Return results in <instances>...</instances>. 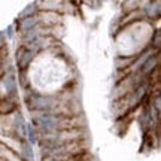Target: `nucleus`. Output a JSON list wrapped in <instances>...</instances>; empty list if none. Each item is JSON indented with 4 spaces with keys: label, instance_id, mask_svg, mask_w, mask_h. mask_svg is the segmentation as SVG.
<instances>
[{
    "label": "nucleus",
    "instance_id": "obj_1",
    "mask_svg": "<svg viewBox=\"0 0 161 161\" xmlns=\"http://www.w3.org/2000/svg\"><path fill=\"white\" fill-rule=\"evenodd\" d=\"M24 104L31 115L36 114H58L61 106V100L58 94H46L40 92L36 88H29L24 91Z\"/></svg>",
    "mask_w": 161,
    "mask_h": 161
},
{
    "label": "nucleus",
    "instance_id": "obj_2",
    "mask_svg": "<svg viewBox=\"0 0 161 161\" xmlns=\"http://www.w3.org/2000/svg\"><path fill=\"white\" fill-rule=\"evenodd\" d=\"M39 54L33 52L31 49L25 48L23 45H18L17 51H15V66L18 69V73H25L29 72V69L31 67L33 61L36 60Z\"/></svg>",
    "mask_w": 161,
    "mask_h": 161
},
{
    "label": "nucleus",
    "instance_id": "obj_3",
    "mask_svg": "<svg viewBox=\"0 0 161 161\" xmlns=\"http://www.w3.org/2000/svg\"><path fill=\"white\" fill-rule=\"evenodd\" d=\"M19 88L18 73H6L2 76V97L19 98Z\"/></svg>",
    "mask_w": 161,
    "mask_h": 161
},
{
    "label": "nucleus",
    "instance_id": "obj_4",
    "mask_svg": "<svg viewBox=\"0 0 161 161\" xmlns=\"http://www.w3.org/2000/svg\"><path fill=\"white\" fill-rule=\"evenodd\" d=\"M140 12H142V15H143L145 21H148V23L160 21L161 19V2L160 0H148V2H142Z\"/></svg>",
    "mask_w": 161,
    "mask_h": 161
},
{
    "label": "nucleus",
    "instance_id": "obj_5",
    "mask_svg": "<svg viewBox=\"0 0 161 161\" xmlns=\"http://www.w3.org/2000/svg\"><path fill=\"white\" fill-rule=\"evenodd\" d=\"M40 24L49 30H54L58 24H61V18L63 15L58 12H49V11H40L39 14Z\"/></svg>",
    "mask_w": 161,
    "mask_h": 161
},
{
    "label": "nucleus",
    "instance_id": "obj_6",
    "mask_svg": "<svg viewBox=\"0 0 161 161\" xmlns=\"http://www.w3.org/2000/svg\"><path fill=\"white\" fill-rule=\"evenodd\" d=\"M0 112L2 116H12L19 112V98L12 97H2L0 102Z\"/></svg>",
    "mask_w": 161,
    "mask_h": 161
},
{
    "label": "nucleus",
    "instance_id": "obj_7",
    "mask_svg": "<svg viewBox=\"0 0 161 161\" xmlns=\"http://www.w3.org/2000/svg\"><path fill=\"white\" fill-rule=\"evenodd\" d=\"M40 14V6H39V2H31L29 5L24 8L23 11L18 14L17 18H30V17H36V15H39Z\"/></svg>",
    "mask_w": 161,
    "mask_h": 161
},
{
    "label": "nucleus",
    "instance_id": "obj_8",
    "mask_svg": "<svg viewBox=\"0 0 161 161\" xmlns=\"http://www.w3.org/2000/svg\"><path fill=\"white\" fill-rule=\"evenodd\" d=\"M35 146L30 145L27 140L21 142V149H19V155L23 158V161H35Z\"/></svg>",
    "mask_w": 161,
    "mask_h": 161
},
{
    "label": "nucleus",
    "instance_id": "obj_9",
    "mask_svg": "<svg viewBox=\"0 0 161 161\" xmlns=\"http://www.w3.org/2000/svg\"><path fill=\"white\" fill-rule=\"evenodd\" d=\"M27 142L33 146H37L40 142V134L36 130V127L29 121V127H27Z\"/></svg>",
    "mask_w": 161,
    "mask_h": 161
},
{
    "label": "nucleus",
    "instance_id": "obj_10",
    "mask_svg": "<svg viewBox=\"0 0 161 161\" xmlns=\"http://www.w3.org/2000/svg\"><path fill=\"white\" fill-rule=\"evenodd\" d=\"M149 46L152 49H155V51H161V27L154 29L149 40Z\"/></svg>",
    "mask_w": 161,
    "mask_h": 161
},
{
    "label": "nucleus",
    "instance_id": "obj_11",
    "mask_svg": "<svg viewBox=\"0 0 161 161\" xmlns=\"http://www.w3.org/2000/svg\"><path fill=\"white\" fill-rule=\"evenodd\" d=\"M149 103L155 108V110L158 112V115H160V118H161V96L158 94V91H157V90H154V91H152V94H151Z\"/></svg>",
    "mask_w": 161,
    "mask_h": 161
},
{
    "label": "nucleus",
    "instance_id": "obj_12",
    "mask_svg": "<svg viewBox=\"0 0 161 161\" xmlns=\"http://www.w3.org/2000/svg\"><path fill=\"white\" fill-rule=\"evenodd\" d=\"M2 35L6 37V40H14V37L18 35L17 31V27H15V24L12 23L11 25H8L5 30H2Z\"/></svg>",
    "mask_w": 161,
    "mask_h": 161
},
{
    "label": "nucleus",
    "instance_id": "obj_13",
    "mask_svg": "<svg viewBox=\"0 0 161 161\" xmlns=\"http://www.w3.org/2000/svg\"><path fill=\"white\" fill-rule=\"evenodd\" d=\"M155 90H157V91H158V94H160V96H161V85L155 86Z\"/></svg>",
    "mask_w": 161,
    "mask_h": 161
},
{
    "label": "nucleus",
    "instance_id": "obj_14",
    "mask_svg": "<svg viewBox=\"0 0 161 161\" xmlns=\"http://www.w3.org/2000/svg\"><path fill=\"white\" fill-rule=\"evenodd\" d=\"M160 85H161V84H160Z\"/></svg>",
    "mask_w": 161,
    "mask_h": 161
}]
</instances>
